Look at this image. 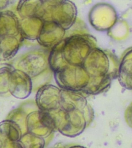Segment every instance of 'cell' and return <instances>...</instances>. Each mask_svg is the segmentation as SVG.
<instances>
[{
	"label": "cell",
	"instance_id": "1",
	"mask_svg": "<svg viewBox=\"0 0 132 148\" xmlns=\"http://www.w3.org/2000/svg\"><path fill=\"white\" fill-rule=\"evenodd\" d=\"M49 52L45 50L30 51L10 64L29 76L33 82V91H37L51 80L53 72L49 66Z\"/></svg>",
	"mask_w": 132,
	"mask_h": 148
},
{
	"label": "cell",
	"instance_id": "2",
	"mask_svg": "<svg viewBox=\"0 0 132 148\" xmlns=\"http://www.w3.org/2000/svg\"><path fill=\"white\" fill-rule=\"evenodd\" d=\"M120 60L112 52L94 47L86 58L83 68L90 77L109 75L117 78Z\"/></svg>",
	"mask_w": 132,
	"mask_h": 148
},
{
	"label": "cell",
	"instance_id": "3",
	"mask_svg": "<svg viewBox=\"0 0 132 148\" xmlns=\"http://www.w3.org/2000/svg\"><path fill=\"white\" fill-rule=\"evenodd\" d=\"M97 46L96 39L87 33H77L64 39L62 54L69 65L82 66L92 49Z\"/></svg>",
	"mask_w": 132,
	"mask_h": 148
},
{
	"label": "cell",
	"instance_id": "4",
	"mask_svg": "<svg viewBox=\"0 0 132 148\" xmlns=\"http://www.w3.org/2000/svg\"><path fill=\"white\" fill-rule=\"evenodd\" d=\"M54 76L60 88L75 92L82 91L90 79L82 66L69 64L54 73Z\"/></svg>",
	"mask_w": 132,
	"mask_h": 148
},
{
	"label": "cell",
	"instance_id": "5",
	"mask_svg": "<svg viewBox=\"0 0 132 148\" xmlns=\"http://www.w3.org/2000/svg\"><path fill=\"white\" fill-rule=\"evenodd\" d=\"M89 20L91 25L100 31H108L117 22V15L112 5L99 3L91 8L89 13Z\"/></svg>",
	"mask_w": 132,
	"mask_h": 148
},
{
	"label": "cell",
	"instance_id": "6",
	"mask_svg": "<svg viewBox=\"0 0 132 148\" xmlns=\"http://www.w3.org/2000/svg\"><path fill=\"white\" fill-rule=\"evenodd\" d=\"M89 123L84 116L83 110L65 112L63 113L57 131L65 136L75 137L84 131Z\"/></svg>",
	"mask_w": 132,
	"mask_h": 148
},
{
	"label": "cell",
	"instance_id": "7",
	"mask_svg": "<svg viewBox=\"0 0 132 148\" xmlns=\"http://www.w3.org/2000/svg\"><path fill=\"white\" fill-rule=\"evenodd\" d=\"M61 88L47 84L40 87L36 95V104L39 109L53 111L60 109V94Z\"/></svg>",
	"mask_w": 132,
	"mask_h": 148
},
{
	"label": "cell",
	"instance_id": "8",
	"mask_svg": "<svg viewBox=\"0 0 132 148\" xmlns=\"http://www.w3.org/2000/svg\"><path fill=\"white\" fill-rule=\"evenodd\" d=\"M9 91L16 98H27L33 92L32 80L25 73L14 68L10 77Z\"/></svg>",
	"mask_w": 132,
	"mask_h": 148
},
{
	"label": "cell",
	"instance_id": "9",
	"mask_svg": "<svg viewBox=\"0 0 132 148\" xmlns=\"http://www.w3.org/2000/svg\"><path fill=\"white\" fill-rule=\"evenodd\" d=\"M66 31L52 21L44 22L37 38L38 43L46 48H52L64 39Z\"/></svg>",
	"mask_w": 132,
	"mask_h": 148
},
{
	"label": "cell",
	"instance_id": "10",
	"mask_svg": "<svg viewBox=\"0 0 132 148\" xmlns=\"http://www.w3.org/2000/svg\"><path fill=\"white\" fill-rule=\"evenodd\" d=\"M76 14L77 9L75 5L69 0H65L54 9L52 13L51 21L67 31L75 24Z\"/></svg>",
	"mask_w": 132,
	"mask_h": 148
},
{
	"label": "cell",
	"instance_id": "11",
	"mask_svg": "<svg viewBox=\"0 0 132 148\" xmlns=\"http://www.w3.org/2000/svg\"><path fill=\"white\" fill-rule=\"evenodd\" d=\"M86 97L81 92L61 89L60 94V109L65 112L82 111L88 106Z\"/></svg>",
	"mask_w": 132,
	"mask_h": 148
},
{
	"label": "cell",
	"instance_id": "12",
	"mask_svg": "<svg viewBox=\"0 0 132 148\" xmlns=\"http://www.w3.org/2000/svg\"><path fill=\"white\" fill-rule=\"evenodd\" d=\"M17 11L21 18L36 17L44 20L45 9L43 0H20Z\"/></svg>",
	"mask_w": 132,
	"mask_h": 148
},
{
	"label": "cell",
	"instance_id": "13",
	"mask_svg": "<svg viewBox=\"0 0 132 148\" xmlns=\"http://www.w3.org/2000/svg\"><path fill=\"white\" fill-rule=\"evenodd\" d=\"M44 21L39 18H21L19 27L21 35L28 40H37L43 27Z\"/></svg>",
	"mask_w": 132,
	"mask_h": 148
},
{
	"label": "cell",
	"instance_id": "14",
	"mask_svg": "<svg viewBox=\"0 0 132 148\" xmlns=\"http://www.w3.org/2000/svg\"><path fill=\"white\" fill-rule=\"evenodd\" d=\"M22 36H0V61L12 59L20 47Z\"/></svg>",
	"mask_w": 132,
	"mask_h": 148
},
{
	"label": "cell",
	"instance_id": "15",
	"mask_svg": "<svg viewBox=\"0 0 132 148\" xmlns=\"http://www.w3.org/2000/svg\"><path fill=\"white\" fill-rule=\"evenodd\" d=\"M0 36H22L19 19L11 11L0 12Z\"/></svg>",
	"mask_w": 132,
	"mask_h": 148
},
{
	"label": "cell",
	"instance_id": "16",
	"mask_svg": "<svg viewBox=\"0 0 132 148\" xmlns=\"http://www.w3.org/2000/svg\"><path fill=\"white\" fill-rule=\"evenodd\" d=\"M113 79L109 75L90 77L88 84L81 92L86 95H97L107 92Z\"/></svg>",
	"mask_w": 132,
	"mask_h": 148
},
{
	"label": "cell",
	"instance_id": "17",
	"mask_svg": "<svg viewBox=\"0 0 132 148\" xmlns=\"http://www.w3.org/2000/svg\"><path fill=\"white\" fill-rule=\"evenodd\" d=\"M119 83L124 88L132 90V58L122 55L120 60L118 77Z\"/></svg>",
	"mask_w": 132,
	"mask_h": 148
},
{
	"label": "cell",
	"instance_id": "18",
	"mask_svg": "<svg viewBox=\"0 0 132 148\" xmlns=\"http://www.w3.org/2000/svg\"><path fill=\"white\" fill-rule=\"evenodd\" d=\"M0 135L6 140L20 141L23 133L16 123L5 119L0 122Z\"/></svg>",
	"mask_w": 132,
	"mask_h": 148
},
{
	"label": "cell",
	"instance_id": "19",
	"mask_svg": "<svg viewBox=\"0 0 132 148\" xmlns=\"http://www.w3.org/2000/svg\"><path fill=\"white\" fill-rule=\"evenodd\" d=\"M64 40L51 48L49 55V64L52 72H58L68 65L65 61L62 54Z\"/></svg>",
	"mask_w": 132,
	"mask_h": 148
},
{
	"label": "cell",
	"instance_id": "20",
	"mask_svg": "<svg viewBox=\"0 0 132 148\" xmlns=\"http://www.w3.org/2000/svg\"><path fill=\"white\" fill-rule=\"evenodd\" d=\"M14 69L11 65L8 64L0 68V96L8 97L11 96L9 91L10 77Z\"/></svg>",
	"mask_w": 132,
	"mask_h": 148
},
{
	"label": "cell",
	"instance_id": "21",
	"mask_svg": "<svg viewBox=\"0 0 132 148\" xmlns=\"http://www.w3.org/2000/svg\"><path fill=\"white\" fill-rule=\"evenodd\" d=\"M20 141L25 148H44L46 145V138L30 133L23 134Z\"/></svg>",
	"mask_w": 132,
	"mask_h": 148
},
{
	"label": "cell",
	"instance_id": "22",
	"mask_svg": "<svg viewBox=\"0 0 132 148\" xmlns=\"http://www.w3.org/2000/svg\"><path fill=\"white\" fill-rule=\"evenodd\" d=\"M65 1V0H43L45 9L44 22H51L52 13L54 9Z\"/></svg>",
	"mask_w": 132,
	"mask_h": 148
},
{
	"label": "cell",
	"instance_id": "23",
	"mask_svg": "<svg viewBox=\"0 0 132 148\" xmlns=\"http://www.w3.org/2000/svg\"><path fill=\"white\" fill-rule=\"evenodd\" d=\"M2 148H25V147L20 140L9 141L5 140L3 146Z\"/></svg>",
	"mask_w": 132,
	"mask_h": 148
},
{
	"label": "cell",
	"instance_id": "24",
	"mask_svg": "<svg viewBox=\"0 0 132 148\" xmlns=\"http://www.w3.org/2000/svg\"><path fill=\"white\" fill-rule=\"evenodd\" d=\"M125 120L128 125L132 128V103L125 111Z\"/></svg>",
	"mask_w": 132,
	"mask_h": 148
},
{
	"label": "cell",
	"instance_id": "25",
	"mask_svg": "<svg viewBox=\"0 0 132 148\" xmlns=\"http://www.w3.org/2000/svg\"><path fill=\"white\" fill-rule=\"evenodd\" d=\"M5 140L2 138V136L0 135V148H2L3 146V144H4Z\"/></svg>",
	"mask_w": 132,
	"mask_h": 148
}]
</instances>
